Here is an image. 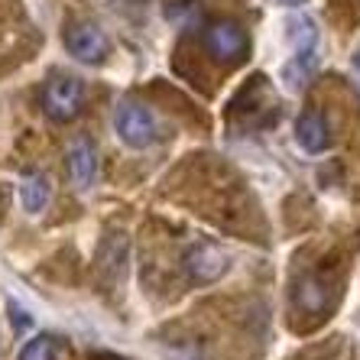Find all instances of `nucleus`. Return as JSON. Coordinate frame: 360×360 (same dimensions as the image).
Here are the masks:
<instances>
[{
    "mask_svg": "<svg viewBox=\"0 0 360 360\" xmlns=\"http://www.w3.org/2000/svg\"><path fill=\"white\" fill-rule=\"evenodd\" d=\"M10 321H13V328H17L20 335H23L26 328H33V315H30V311H23L17 305V302H10Z\"/></svg>",
    "mask_w": 360,
    "mask_h": 360,
    "instance_id": "11",
    "label": "nucleus"
},
{
    "mask_svg": "<svg viewBox=\"0 0 360 360\" xmlns=\"http://www.w3.org/2000/svg\"><path fill=\"white\" fill-rule=\"evenodd\" d=\"M182 266L192 283H214L227 273L231 257L221 250L218 243H192L182 257Z\"/></svg>",
    "mask_w": 360,
    "mask_h": 360,
    "instance_id": "4",
    "label": "nucleus"
},
{
    "mask_svg": "<svg viewBox=\"0 0 360 360\" xmlns=\"http://www.w3.org/2000/svg\"><path fill=\"white\" fill-rule=\"evenodd\" d=\"M114 130H117V136L130 150H146V146L156 140V124H153L150 110L134 104V101H127V104L117 108V114H114Z\"/></svg>",
    "mask_w": 360,
    "mask_h": 360,
    "instance_id": "3",
    "label": "nucleus"
},
{
    "mask_svg": "<svg viewBox=\"0 0 360 360\" xmlns=\"http://www.w3.org/2000/svg\"><path fill=\"white\" fill-rule=\"evenodd\" d=\"M279 4H285V7H302L305 0H279Z\"/></svg>",
    "mask_w": 360,
    "mask_h": 360,
    "instance_id": "12",
    "label": "nucleus"
},
{
    "mask_svg": "<svg viewBox=\"0 0 360 360\" xmlns=\"http://www.w3.org/2000/svg\"><path fill=\"white\" fill-rule=\"evenodd\" d=\"M205 49L214 62L221 65H231V62H240L250 49V39H247V30L234 20H214V23L205 30Z\"/></svg>",
    "mask_w": 360,
    "mask_h": 360,
    "instance_id": "2",
    "label": "nucleus"
},
{
    "mask_svg": "<svg viewBox=\"0 0 360 360\" xmlns=\"http://www.w3.org/2000/svg\"><path fill=\"white\" fill-rule=\"evenodd\" d=\"M65 172H68V182L75 188H91L94 176H98V150H94V143L88 136H78V140L68 143Z\"/></svg>",
    "mask_w": 360,
    "mask_h": 360,
    "instance_id": "6",
    "label": "nucleus"
},
{
    "mask_svg": "<svg viewBox=\"0 0 360 360\" xmlns=\"http://www.w3.org/2000/svg\"><path fill=\"white\" fill-rule=\"evenodd\" d=\"M65 49L84 65H101L110 52V39L104 36V30L94 23H75L65 33Z\"/></svg>",
    "mask_w": 360,
    "mask_h": 360,
    "instance_id": "5",
    "label": "nucleus"
},
{
    "mask_svg": "<svg viewBox=\"0 0 360 360\" xmlns=\"http://www.w3.org/2000/svg\"><path fill=\"white\" fill-rule=\"evenodd\" d=\"M295 140L305 153H325L328 143H331V130H328V120L321 110H305L299 120H295Z\"/></svg>",
    "mask_w": 360,
    "mask_h": 360,
    "instance_id": "7",
    "label": "nucleus"
},
{
    "mask_svg": "<svg viewBox=\"0 0 360 360\" xmlns=\"http://www.w3.org/2000/svg\"><path fill=\"white\" fill-rule=\"evenodd\" d=\"M20 205L30 214H39L49 205V182L42 172H26L23 182H20Z\"/></svg>",
    "mask_w": 360,
    "mask_h": 360,
    "instance_id": "9",
    "label": "nucleus"
},
{
    "mask_svg": "<svg viewBox=\"0 0 360 360\" xmlns=\"http://www.w3.org/2000/svg\"><path fill=\"white\" fill-rule=\"evenodd\" d=\"M295 305H299L302 311H311V315L328 311L331 309V289L315 276L299 279V283H295Z\"/></svg>",
    "mask_w": 360,
    "mask_h": 360,
    "instance_id": "8",
    "label": "nucleus"
},
{
    "mask_svg": "<svg viewBox=\"0 0 360 360\" xmlns=\"http://www.w3.org/2000/svg\"><path fill=\"white\" fill-rule=\"evenodd\" d=\"M59 351H62V341L52 335H36L33 341L23 344L17 360H59Z\"/></svg>",
    "mask_w": 360,
    "mask_h": 360,
    "instance_id": "10",
    "label": "nucleus"
},
{
    "mask_svg": "<svg viewBox=\"0 0 360 360\" xmlns=\"http://www.w3.org/2000/svg\"><path fill=\"white\" fill-rule=\"evenodd\" d=\"M39 108L56 124L75 120L84 108V84L72 75H49V82L39 91Z\"/></svg>",
    "mask_w": 360,
    "mask_h": 360,
    "instance_id": "1",
    "label": "nucleus"
},
{
    "mask_svg": "<svg viewBox=\"0 0 360 360\" xmlns=\"http://www.w3.org/2000/svg\"><path fill=\"white\" fill-rule=\"evenodd\" d=\"M354 68H357V72H360V52H357V56H354Z\"/></svg>",
    "mask_w": 360,
    "mask_h": 360,
    "instance_id": "13",
    "label": "nucleus"
}]
</instances>
